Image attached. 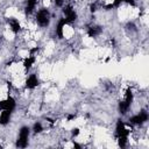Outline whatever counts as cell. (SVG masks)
<instances>
[{
	"label": "cell",
	"mask_w": 149,
	"mask_h": 149,
	"mask_svg": "<svg viewBox=\"0 0 149 149\" xmlns=\"http://www.w3.org/2000/svg\"><path fill=\"white\" fill-rule=\"evenodd\" d=\"M31 141V129L28 125H21L15 134L14 139V147L17 148H26L29 146V142Z\"/></svg>",
	"instance_id": "6da1fadb"
}]
</instances>
